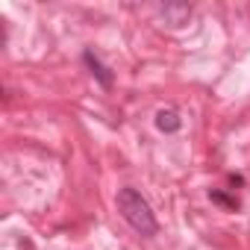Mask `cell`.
I'll use <instances>...</instances> for the list:
<instances>
[{
    "label": "cell",
    "mask_w": 250,
    "mask_h": 250,
    "mask_svg": "<svg viewBox=\"0 0 250 250\" xmlns=\"http://www.w3.org/2000/svg\"><path fill=\"white\" fill-rule=\"evenodd\" d=\"M180 127H183V118H180L177 109L168 106V109H159L156 112V130L159 133H177Z\"/></svg>",
    "instance_id": "cell-3"
},
{
    "label": "cell",
    "mask_w": 250,
    "mask_h": 250,
    "mask_svg": "<svg viewBox=\"0 0 250 250\" xmlns=\"http://www.w3.org/2000/svg\"><path fill=\"white\" fill-rule=\"evenodd\" d=\"M83 62L91 68V74L97 77V83H100L103 88H109V85H112V74H109V68L100 62V56H97L94 50H85V53H83Z\"/></svg>",
    "instance_id": "cell-2"
},
{
    "label": "cell",
    "mask_w": 250,
    "mask_h": 250,
    "mask_svg": "<svg viewBox=\"0 0 250 250\" xmlns=\"http://www.w3.org/2000/svg\"><path fill=\"white\" fill-rule=\"evenodd\" d=\"M115 203H118L121 218L127 221L139 235L153 238V235L159 232V221H156V215H153L147 197H142V191H136V188H130V186H127V188H118Z\"/></svg>",
    "instance_id": "cell-1"
},
{
    "label": "cell",
    "mask_w": 250,
    "mask_h": 250,
    "mask_svg": "<svg viewBox=\"0 0 250 250\" xmlns=\"http://www.w3.org/2000/svg\"><path fill=\"white\" fill-rule=\"evenodd\" d=\"M212 200H215V203H227L229 209H235V206H238V200H235V197H224L221 191H212Z\"/></svg>",
    "instance_id": "cell-4"
}]
</instances>
